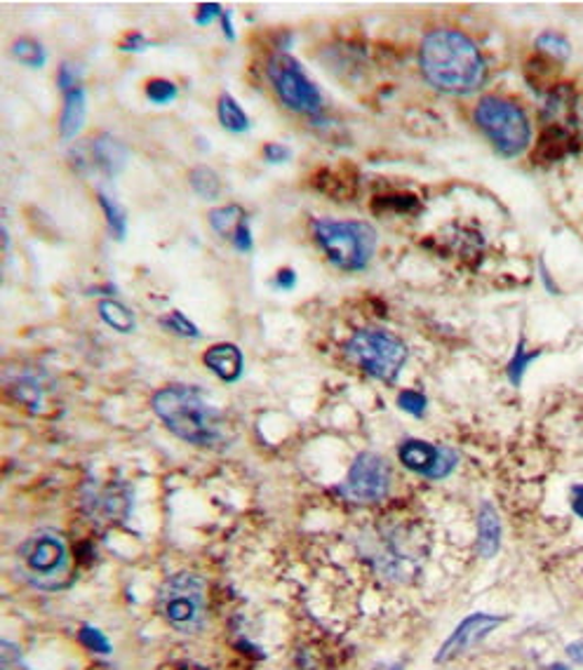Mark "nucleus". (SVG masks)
I'll return each instance as SVG.
<instances>
[{"label":"nucleus","mask_w":583,"mask_h":670,"mask_svg":"<svg viewBox=\"0 0 583 670\" xmlns=\"http://www.w3.org/2000/svg\"><path fill=\"white\" fill-rule=\"evenodd\" d=\"M419 62L424 78L440 92L469 94L485 78V62L475 43L452 29L428 33L422 43Z\"/></svg>","instance_id":"obj_1"},{"label":"nucleus","mask_w":583,"mask_h":670,"mask_svg":"<svg viewBox=\"0 0 583 670\" xmlns=\"http://www.w3.org/2000/svg\"><path fill=\"white\" fill-rule=\"evenodd\" d=\"M154 410L181 440L212 445L222 433L220 412L189 387H168L154 395Z\"/></svg>","instance_id":"obj_2"},{"label":"nucleus","mask_w":583,"mask_h":670,"mask_svg":"<svg viewBox=\"0 0 583 670\" xmlns=\"http://www.w3.org/2000/svg\"><path fill=\"white\" fill-rule=\"evenodd\" d=\"M313 233L327 259L344 271H360L377 249V231L365 222L315 220Z\"/></svg>","instance_id":"obj_3"},{"label":"nucleus","mask_w":583,"mask_h":670,"mask_svg":"<svg viewBox=\"0 0 583 670\" xmlns=\"http://www.w3.org/2000/svg\"><path fill=\"white\" fill-rule=\"evenodd\" d=\"M346 356L368 375L395 381L407 360V346L389 332L362 330L346 342Z\"/></svg>","instance_id":"obj_4"},{"label":"nucleus","mask_w":583,"mask_h":670,"mask_svg":"<svg viewBox=\"0 0 583 670\" xmlns=\"http://www.w3.org/2000/svg\"><path fill=\"white\" fill-rule=\"evenodd\" d=\"M475 121L504 156H518L529 144L531 130L527 115L520 107L506 102V99H482L475 109Z\"/></svg>","instance_id":"obj_5"},{"label":"nucleus","mask_w":583,"mask_h":670,"mask_svg":"<svg viewBox=\"0 0 583 670\" xmlns=\"http://www.w3.org/2000/svg\"><path fill=\"white\" fill-rule=\"evenodd\" d=\"M160 610L179 633H195L205 622V583L195 574L172 577L160 593Z\"/></svg>","instance_id":"obj_6"},{"label":"nucleus","mask_w":583,"mask_h":670,"mask_svg":"<svg viewBox=\"0 0 583 670\" xmlns=\"http://www.w3.org/2000/svg\"><path fill=\"white\" fill-rule=\"evenodd\" d=\"M269 78L273 82L278 97L292 111H302V113L321 111V107H323L321 92L315 90V86L309 80V76L302 71V66H299V62L292 59L290 55L271 57Z\"/></svg>","instance_id":"obj_7"},{"label":"nucleus","mask_w":583,"mask_h":670,"mask_svg":"<svg viewBox=\"0 0 583 670\" xmlns=\"http://www.w3.org/2000/svg\"><path fill=\"white\" fill-rule=\"evenodd\" d=\"M391 490V466L384 457L365 451L356 459L344 482V496L356 504H374L381 501Z\"/></svg>","instance_id":"obj_8"},{"label":"nucleus","mask_w":583,"mask_h":670,"mask_svg":"<svg viewBox=\"0 0 583 670\" xmlns=\"http://www.w3.org/2000/svg\"><path fill=\"white\" fill-rule=\"evenodd\" d=\"M20 558L26 572L41 583L47 579H57L66 572V546L53 534L33 536L22 546Z\"/></svg>","instance_id":"obj_9"},{"label":"nucleus","mask_w":583,"mask_h":670,"mask_svg":"<svg viewBox=\"0 0 583 670\" xmlns=\"http://www.w3.org/2000/svg\"><path fill=\"white\" fill-rule=\"evenodd\" d=\"M397 457H400V461H403L405 468H410V471L422 473L433 480H440V478L449 476L457 466V455L452 449L428 445L424 440L403 443V447H400V451H397Z\"/></svg>","instance_id":"obj_10"},{"label":"nucleus","mask_w":583,"mask_h":670,"mask_svg":"<svg viewBox=\"0 0 583 670\" xmlns=\"http://www.w3.org/2000/svg\"><path fill=\"white\" fill-rule=\"evenodd\" d=\"M502 624H504V616H490V614H473L469 618H463L459 628L449 635V640L442 645L438 661H447V659H455V657L463 655L466 649H471L480 640H485L487 635Z\"/></svg>","instance_id":"obj_11"},{"label":"nucleus","mask_w":583,"mask_h":670,"mask_svg":"<svg viewBox=\"0 0 583 670\" xmlns=\"http://www.w3.org/2000/svg\"><path fill=\"white\" fill-rule=\"evenodd\" d=\"M210 224L224 241L236 245V249H240V253L253 249V233H249L247 214L243 208L238 205L216 208L210 212Z\"/></svg>","instance_id":"obj_12"},{"label":"nucleus","mask_w":583,"mask_h":670,"mask_svg":"<svg viewBox=\"0 0 583 670\" xmlns=\"http://www.w3.org/2000/svg\"><path fill=\"white\" fill-rule=\"evenodd\" d=\"M205 365L224 381H238L243 375V354L233 344H216L205 354Z\"/></svg>","instance_id":"obj_13"},{"label":"nucleus","mask_w":583,"mask_h":670,"mask_svg":"<svg viewBox=\"0 0 583 670\" xmlns=\"http://www.w3.org/2000/svg\"><path fill=\"white\" fill-rule=\"evenodd\" d=\"M90 158L106 177H113L125 167L127 150L121 142H115L113 137H109V134H104V137H99V139L92 142Z\"/></svg>","instance_id":"obj_14"},{"label":"nucleus","mask_w":583,"mask_h":670,"mask_svg":"<svg viewBox=\"0 0 583 670\" xmlns=\"http://www.w3.org/2000/svg\"><path fill=\"white\" fill-rule=\"evenodd\" d=\"M502 546V521L490 504H482L478 521V548L482 558H494Z\"/></svg>","instance_id":"obj_15"},{"label":"nucleus","mask_w":583,"mask_h":670,"mask_svg":"<svg viewBox=\"0 0 583 670\" xmlns=\"http://www.w3.org/2000/svg\"><path fill=\"white\" fill-rule=\"evenodd\" d=\"M86 113H88V107H86V92H82V88L66 94L64 113H61V137L64 139H74L76 134L82 130Z\"/></svg>","instance_id":"obj_16"},{"label":"nucleus","mask_w":583,"mask_h":670,"mask_svg":"<svg viewBox=\"0 0 583 670\" xmlns=\"http://www.w3.org/2000/svg\"><path fill=\"white\" fill-rule=\"evenodd\" d=\"M99 315H102V321L106 325L123 334H130L135 330V315H132L130 309L119 304V301H102V304H99Z\"/></svg>","instance_id":"obj_17"},{"label":"nucleus","mask_w":583,"mask_h":670,"mask_svg":"<svg viewBox=\"0 0 583 670\" xmlns=\"http://www.w3.org/2000/svg\"><path fill=\"white\" fill-rule=\"evenodd\" d=\"M220 121L228 132H245L249 127L245 111L231 94H224L220 99Z\"/></svg>","instance_id":"obj_18"},{"label":"nucleus","mask_w":583,"mask_h":670,"mask_svg":"<svg viewBox=\"0 0 583 670\" xmlns=\"http://www.w3.org/2000/svg\"><path fill=\"white\" fill-rule=\"evenodd\" d=\"M191 187L200 198H205V200H214L222 193V181L210 170V167H198V170L191 172Z\"/></svg>","instance_id":"obj_19"},{"label":"nucleus","mask_w":583,"mask_h":670,"mask_svg":"<svg viewBox=\"0 0 583 670\" xmlns=\"http://www.w3.org/2000/svg\"><path fill=\"white\" fill-rule=\"evenodd\" d=\"M12 57L16 62L31 66V69H41V66L47 59L43 45L38 41H31V38H20V41H16L12 45Z\"/></svg>","instance_id":"obj_20"},{"label":"nucleus","mask_w":583,"mask_h":670,"mask_svg":"<svg viewBox=\"0 0 583 670\" xmlns=\"http://www.w3.org/2000/svg\"><path fill=\"white\" fill-rule=\"evenodd\" d=\"M99 203H102V210L106 214L113 236L119 238V241H123L125 238V231H127V214H125V210L119 203H115L113 198H109L106 193H99Z\"/></svg>","instance_id":"obj_21"},{"label":"nucleus","mask_w":583,"mask_h":670,"mask_svg":"<svg viewBox=\"0 0 583 670\" xmlns=\"http://www.w3.org/2000/svg\"><path fill=\"white\" fill-rule=\"evenodd\" d=\"M92 504H94V511H97L99 515H104L106 521H113V517L123 515L125 509H127L125 496H119L113 490H106V492L94 494Z\"/></svg>","instance_id":"obj_22"},{"label":"nucleus","mask_w":583,"mask_h":670,"mask_svg":"<svg viewBox=\"0 0 583 670\" xmlns=\"http://www.w3.org/2000/svg\"><path fill=\"white\" fill-rule=\"evenodd\" d=\"M146 97L152 99V102L158 104V107L170 104V102H175V99H177V86H175V82H170V80H165V78H156V80H152L146 86Z\"/></svg>","instance_id":"obj_23"},{"label":"nucleus","mask_w":583,"mask_h":670,"mask_svg":"<svg viewBox=\"0 0 583 670\" xmlns=\"http://www.w3.org/2000/svg\"><path fill=\"white\" fill-rule=\"evenodd\" d=\"M162 327H168L170 332H175V334H179V337H193V339H198L200 337V332H198V327L189 321V317H184L181 315L179 311H172V313H168L162 317Z\"/></svg>","instance_id":"obj_24"},{"label":"nucleus","mask_w":583,"mask_h":670,"mask_svg":"<svg viewBox=\"0 0 583 670\" xmlns=\"http://www.w3.org/2000/svg\"><path fill=\"white\" fill-rule=\"evenodd\" d=\"M397 405L414 416H424L426 412V395L419 391H403L397 395Z\"/></svg>","instance_id":"obj_25"},{"label":"nucleus","mask_w":583,"mask_h":670,"mask_svg":"<svg viewBox=\"0 0 583 670\" xmlns=\"http://www.w3.org/2000/svg\"><path fill=\"white\" fill-rule=\"evenodd\" d=\"M539 354H531V356H527L525 354V348H523V344H520V348L515 350V358L508 362V377L513 379V383L515 387H520V379H523V372L527 370V365L535 360Z\"/></svg>","instance_id":"obj_26"},{"label":"nucleus","mask_w":583,"mask_h":670,"mask_svg":"<svg viewBox=\"0 0 583 670\" xmlns=\"http://www.w3.org/2000/svg\"><path fill=\"white\" fill-rule=\"evenodd\" d=\"M80 643L92 651H99V655H109V649H111L109 640L104 638V633H99L97 628H90V626L80 630Z\"/></svg>","instance_id":"obj_27"},{"label":"nucleus","mask_w":583,"mask_h":670,"mask_svg":"<svg viewBox=\"0 0 583 670\" xmlns=\"http://www.w3.org/2000/svg\"><path fill=\"white\" fill-rule=\"evenodd\" d=\"M539 49H543V53H551V55H558V57H568L570 55V43L564 41L562 36H558V33H546V36L539 38Z\"/></svg>","instance_id":"obj_28"},{"label":"nucleus","mask_w":583,"mask_h":670,"mask_svg":"<svg viewBox=\"0 0 583 670\" xmlns=\"http://www.w3.org/2000/svg\"><path fill=\"white\" fill-rule=\"evenodd\" d=\"M14 395H16V400H22L24 405H29L33 410L41 405V391H38V387L33 381H20V383H16Z\"/></svg>","instance_id":"obj_29"},{"label":"nucleus","mask_w":583,"mask_h":670,"mask_svg":"<svg viewBox=\"0 0 583 670\" xmlns=\"http://www.w3.org/2000/svg\"><path fill=\"white\" fill-rule=\"evenodd\" d=\"M57 86L69 94L74 90H80V71L76 69V66L71 64H64L59 69V76H57Z\"/></svg>","instance_id":"obj_30"},{"label":"nucleus","mask_w":583,"mask_h":670,"mask_svg":"<svg viewBox=\"0 0 583 670\" xmlns=\"http://www.w3.org/2000/svg\"><path fill=\"white\" fill-rule=\"evenodd\" d=\"M216 16H224L222 5L205 3V5H200V12H198V16H195V22H198L200 26H205V24H210L212 20H216Z\"/></svg>","instance_id":"obj_31"},{"label":"nucleus","mask_w":583,"mask_h":670,"mask_svg":"<svg viewBox=\"0 0 583 670\" xmlns=\"http://www.w3.org/2000/svg\"><path fill=\"white\" fill-rule=\"evenodd\" d=\"M264 158L269 160V163H273V165H278V163L290 158V148L282 146V144H269V146L264 148Z\"/></svg>","instance_id":"obj_32"},{"label":"nucleus","mask_w":583,"mask_h":670,"mask_svg":"<svg viewBox=\"0 0 583 670\" xmlns=\"http://www.w3.org/2000/svg\"><path fill=\"white\" fill-rule=\"evenodd\" d=\"M125 53H142V49H146L148 47V41L142 36V33H130V36L125 38V43L121 45Z\"/></svg>","instance_id":"obj_33"},{"label":"nucleus","mask_w":583,"mask_h":670,"mask_svg":"<svg viewBox=\"0 0 583 670\" xmlns=\"http://www.w3.org/2000/svg\"><path fill=\"white\" fill-rule=\"evenodd\" d=\"M294 282H296V276H294L292 268H285V271H280V273H278V288H282V290H292V288H294Z\"/></svg>","instance_id":"obj_34"},{"label":"nucleus","mask_w":583,"mask_h":670,"mask_svg":"<svg viewBox=\"0 0 583 670\" xmlns=\"http://www.w3.org/2000/svg\"><path fill=\"white\" fill-rule=\"evenodd\" d=\"M568 657L576 663H583V640H576L568 647Z\"/></svg>","instance_id":"obj_35"},{"label":"nucleus","mask_w":583,"mask_h":670,"mask_svg":"<svg viewBox=\"0 0 583 670\" xmlns=\"http://www.w3.org/2000/svg\"><path fill=\"white\" fill-rule=\"evenodd\" d=\"M572 506L576 511L579 517H583V488H574V496H572Z\"/></svg>","instance_id":"obj_36"},{"label":"nucleus","mask_w":583,"mask_h":670,"mask_svg":"<svg viewBox=\"0 0 583 670\" xmlns=\"http://www.w3.org/2000/svg\"><path fill=\"white\" fill-rule=\"evenodd\" d=\"M379 670H403V666H400V663H397V666H389V668H379Z\"/></svg>","instance_id":"obj_37"},{"label":"nucleus","mask_w":583,"mask_h":670,"mask_svg":"<svg viewBox=\"0 0 583 670\" xmlns=\"http://www.w3.org/2000/svg\"><path fill=\"white\" fill-rule=\"evenodd\" d=\"M551 670H570V668H564V666H558V663H556Z\"/></svg>","instance_id":"obj_38"}]
</instances>
